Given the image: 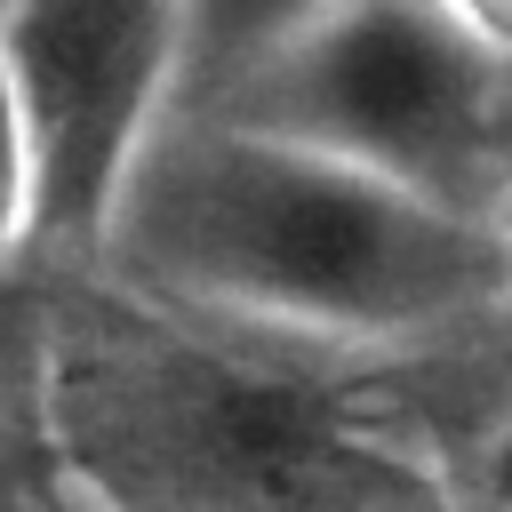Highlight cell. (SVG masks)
Instances as JSON below:
<instances>
[{
    "instance_id": "6da1fadb",
    "label": "cell",
    "mask_w": 512,
    "mask_h": 512,
    "mask_svg": "<svg viewBox=\"0 0 512 512\" xmlns=\"http://www.w3.org/2000/svg\"><path fill=\"white\" fill-rule=\"evenodd\" d=\"M96 272L176 328L272 352H432L512 328L496 216L224 112L160 128Z\"/></svg>"
},
{
    "instance_id": "7a4b0ae2",
    "label": "cell",
    "mask_w": 512,
    "mask_h": 512,
    "mask_svg": "<svg viewBox=\"0 0 512 512\" xmlns=\"http://www.w3.org/2000/svg\"><path fill=\"white\" fill-rule=\"evenodd\" d=\"M184 112L320 144L464 216L512 200V64L464 40L432 0H344L232 96Z\"/></svg>"
},
{
    "instance_id": "3957f363",
    "label": "cell",
    "mask_w": 512,
    "mask_h": 512,
    "mask_svg": "<svg viewBox=\"0 0 512 512\" xmlns=\"http://www.w3.org/2000/svg\"><path fill=\"white\" fill-rule=\"evenodd\" d=\"M0 48L40 144L48 248L96 264L128 176L184 112V0H8Z\"/></svg>"
},
{
    "instance_id": "277c9868",
    "label": "cell",
    "mask_w": 512,
    "mask_h": 512,
    "mask_svg": "<svg viewBox=\"0 0 512 512\" xmlns=\"http://www.w3.org/2000/svg\"><path fill=\"white\" fill-rule=\"evenodd\" d=\"M328 8H344V0H184V48H192L184 104L232 96L248 72H264L280 48H296Z\"/></svg>"
},
{
    "instance_id": "5b68a950",
    "label": "cell",
    "mask_w": 512,
    "mask_h": 512,
    "mask_svg": "<svg viewBox=\"0 0 512 512\" xmlns=\"http://www.w3.org/2000/svg\"><path fill=\"white\" fill-rule=\"evenodd\" d=\"M32 248H48V192H40V144H32V120H24V96L0 48V280Z\"/></svg>"
},
{
    "instance_id": "8992f818",
    "label": "cell",
    "mask_w": 512,
    "mask_h": 512,
    "mask_svg": "<svg viewBox=\"0 0 512 512\" xmlns=\"http://www.w3.org/2000/svg\"><path fill=\"white\" fill-rule=\"evenodd\" d=\"M464 504L472 512H512V408L472 440V464H464Z\"/></svg>"
},
{
    "instance_id": "52a82bcc",
    "label": "cell",
    "mask_w": 512,
    "mask_h": 512,
    "mask_svg": "<svg viewBox=\"0 0 512 512\" xmlns=\"http://www.w3.org/2000/svg\"><path fill=\"white\" fill-rule=\"evenodd\" d=\"M464 40H480L496 64H512V0H432Z\"/></svg>"
},
{
    "instance_id": "ba28073f",
    "label": "cell",
    "mask_w": 512,
    "mask_h": 512,
    "mask_svg": "<svg viewBox=\"0 0 512 512\" xmlns=\"http://www.w3.org/2000/svg\"><path fill=\"white\" fill-rule=\"evenodd\" d=\"M496 232H504V256H512V200L496 208Z\"/></svg>"
},
{
    "instance_id": "9c48e42d",
    "label": "cell",
    "mask_w": 512,
    "mask_h": 512,
    "mask_svg": "<svg viewBox=\"0 0 512 512\" xmlns=\"http://www.w3.org/2000/svg\"><path fill=\"white\" fill-rule=\"evenodd\" d=\"M0 8H8V0H0Z\"/></svg>"
}]
</instances>
